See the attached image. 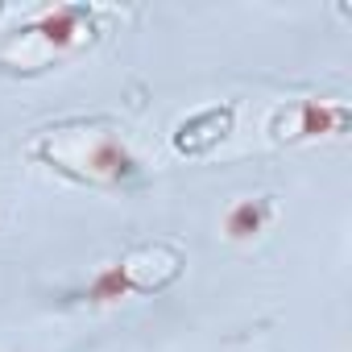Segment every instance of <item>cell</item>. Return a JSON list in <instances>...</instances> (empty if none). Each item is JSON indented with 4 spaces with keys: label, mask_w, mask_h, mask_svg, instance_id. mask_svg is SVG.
I'll list each match as a JSON object with an SVG mask.
<instances>
[{
    "label": "cell",
    "mask_w": 352,
    "mask_h": 352,
    "mask_svg": "<svg viewBox=\"0 0 352 352\" xmlns=\"http://www.w3.org/2000/svg\"><path fill=\"white\" fill-rule=\"evenodd\" d=\"M133 290H141V282L133 278V265L129 261H112V265H104V270H96V278L83 286V302H91V307H108V302H120V298H129Z\"/></svg>",
    "instance_id": "3"
},
{
    "label": "cell",
    "mask_w": 352,
    "mask_h": 352,
    "mask_svg": "<svg viewBox=\"0 0 352 352\" xmlns=\"http://www.w3.org/2000/svg\"><path fill=\"white\" fill-rule=\"evenodd\" d=\"M83 21H91V9L63 5V9H54V13L38 17L25 34H38V38H42L46 46H54V50H71V46H79V42H83Z\"/></svg>",
    "instance_id": "2"
},
{
    "label": "cell",
    "mask_w": 352,
    "mask_h": 352,
    "mask_svg": "<svg viewBox=\"0 0 352 352\" xmlns=\"http://www.w3.org/2000/svg\"><path fill=\"white\" fill-rule=\"evenodd\" d=\"M278 120L290 124L294 141H311V137H327V133H344L348 129V112L340 104H319V100H302L290 112H282Z\"/></svg>",
    "instance_id": "1"
},
{
    "label": "cell",
    "mask_w": 352,
    "mask_h": 352,
    "mask_svg": "<svg viewBox=\"0 0 352 352\" xmlns=\"http://www.w3.org/2000/svg\"><path fill=\"white\" fill-rule=\"evenodd\" d=\"M270 220V199H241L224 212V236L228 241H253Z\"/></svg>",
    "instance_id": "4"
}]
</instances>
